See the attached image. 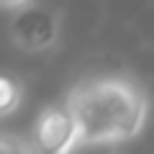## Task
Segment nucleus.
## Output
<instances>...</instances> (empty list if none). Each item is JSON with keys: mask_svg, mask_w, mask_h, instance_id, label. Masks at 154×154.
I'll return each mask as SVG.
<instances>
[{"mask_svg": "<svg viewBox=\"0 0 154 154\" xmlns=\"http://www.w3.org/2000/svg\"><path fill=\"white\" fill-rule=\"evenodd\" d=\"M67 108L77 126V139L123 144L139 136L146 123V95L141 85L123 75H103L75 85Z\"/></svg>", "mask_w": 154, "mask_h": 154, "instance_id": "f257e3e1", "label": "nucleus"}, {"mask_svg": "<svg viewBox=\"0 0 154 154\" xmlns=\"http://www.w3.org/2000/svg\"><path fill=\"white\" fill-rule=\"evenodd\" d=\"M13 44L23 51H44L57 44L59 38V16L44 5H26L16 8V18L11 23Z\"/></svg>", "mask_w": 154, "mask_h": 154, "instance_id": "f03ea898", "label": "nucleus"}, {"mask_svg": "<svg viewBox=\"0 0 154 154\" xmlns=\"http://www.w3.org/2000/svg\"><path fill=\"white\" fill-rule=\"evenodd\" d=\"M77 141V126L67 103H57L41 110L33 126V149L38 154H64Z\"/></svg>", "mask_w": 154, "mask_h": 154, "instance_id": "7ed1b4c3", "label": "nucleus"}, {"mask_svg": "<svg viewBox=\"0 0 154 154\" xmlns=\"http://www.w3.org/2000/svg\"><path fill=\"white\" fill-rule=\"evenodd\" d=\"M23 100V90L21 85L8 75H0V118L3 116H11L13 110H18Z\"/></svg>", "mask_w": 154, "mask_h": 154, "instance_id": "20e7f679", "label": "nucleus"}, {"mask_svg": "<svg viewBox=\"0 0 154 154\" xmlns=\"http://www.w3.org/2000/svg\"><path fill=\"white\" fill-rule=\"evenodd\" d=\"M64 154H121L118 144L110 141H88V139H77Z\"/></svg>", "mask_w": 154, "mask_h": 154, "instance_id": "39448f33", "label": "nucleus"}, {"mask_svg": "<svg viewBox=\"0 0 154 154\" xmlns=\"http://www.w3.org/2000/svg\"><path fill=\"white\" fill-rule=\"evenodd\" d=\"M0 154H33L23 139L18 136H8V134H0Z\"/></svg>", "mask_w": 154, "mask_h": 154, "instance_id": "423d86ee", "label": "nucleus"}, {"mask_svg": "<svg viewBox=\"0 0 154 154\" xmlns=\"http://www.w3.org/2000/svg\"><path fill=\"white\" fill-rule=\"evenodd\" d=\"M26 3H31V0H0V8H5V11H16V8L26 5Z\"/></svg>", "mask_w": 154, "mask_h": 154, "instance_id": "0eeeda50", "label": "nucleus"}]
</instances>
